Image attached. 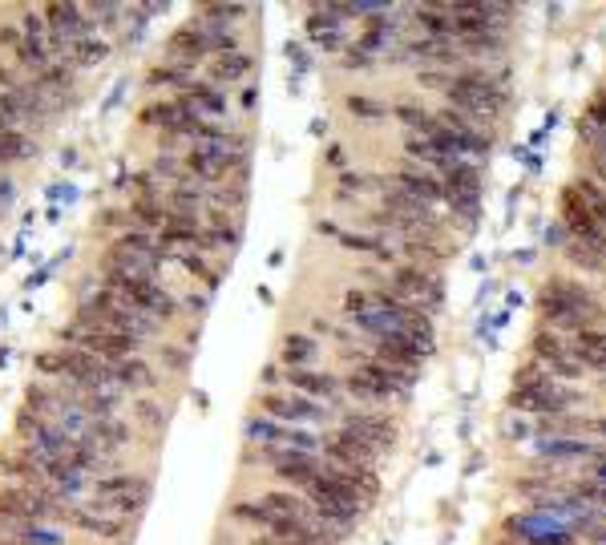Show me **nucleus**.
<instances>
[{"instance_id":"nucleus-1","label":"nucleus","mask_w":606,"mask_h":545,"mask_svg":"<svg viewBox=\"0 0 606 545\" xmlns=\"http://www.w3.org/2000/svg\"><path fill=\"white\" fill-rule=\"evenodd\" d=\"M538 315H542V327H550V332L574 336V332H582V327H602L606 323V303L590 287H582L578 279L554 275L538 291Z\"/></svg>"},{"instance_id":"nucleus-2","label":"nucleus","mask_w":606,"mask_h":545,"mask_svg":"<svg viewBox=\"0 0 606 545\" xmlns=\"http://www.w3.org/2000/svg\"><path fill=\"white\" fill-rule=\"evenodd\" d=\"M578 400H586L574 384H562V380H554L534 356L518 368V376H514V388H510V396H505V408L510 412H518V416H538V420H546V416H566V412H578Z\"/></svg>"},{"instance_id":"nucleus-3","label":"nucleus","mask_w":606,"mask_h":545,"mask_svg":"<svg viewBox=\"0 0 606 545\" xmlns=\"http://www.w3.org/2000/svg\"><path fill=\"white\" fill-rule=\"evenodd\" d=\"M445 101H449V109H457V114H465L481 126H493V122H501L505 105H510V93H505V85L489 69L465 65V69L453 73V81L445 89Z\"/></svg>"},{"instance_id":"nucleus-4","label":"nucleus","mask_w":606,"mask_h":545,"mask_svg":"<svg viewBox=\"0 0 606 545\" xmlns=\"http://www.w3.org/2000/svg\"><path fill=\"white\" fill-rule=\"evenodd\" d=\"M263 416L279 420V424H291V428H336V412L328 404H316L308 396H295L287 388H275V392H259L255 396Z\"/></svg>"},{"instance_id":"nucleus-5","label":"nucleus","mask_w":606,"mask_h":545,"mask_svg":"<svg viewBox=\"0 0 606 545\" xmlns=\"http://www.w3.org/2000/svg\"><path fill=\"white\" fill-rule=\"evenodd\" d=\"M388 291L400 295L404 303L425 307L429 315H437L441 303H445V283H441V275H437L433 267H417V263H404V259L388 271Z\"/></svg>"},{"instance_id":"nucleus-6","label":"nucleus","mask_w":606,"mask_h":545,"mask_svg":"<svg viewBox=\"0 0 606 545\" xmlns=\"http://www.w3.org/2000/svg\"><path fill=\"white\" fill-rule=\"evenodd\" d=\"M505 537H514L518 545H578L574 525L562 517H550L542 509H526L518 517L505 521Z\"/></svg>"},{"instance_id":"nucleus-7","label":"nucleus","mask_w":606,"mask_h":545,"mask_svg":"<svg viewBox=\"0 0 606 545\" xmlns=\"http://www.w3.org/2000/svg\"><path fill=\"white\" fill-rule=\"evenodd\" d=\"M255 453H259V461H267L271 477H275L283 489H295V493H308V489L316 485L320 469H324L320 457L295 453V449H283V445H275V449H255Z\"/></svg>"},{"instance_id":"nucleus-8","label":"nucleus","mask_w":606,"mask_h":545,"mask_svg":"<svg viewBox=\"0 0 606 545\" xmlns=\"http://www.w3.org/2000/svg\"><path fill=\"white\" fill-rule=\"evenodd\" d=\"M558 223H562V231H566L574 243H582V247L606 255V227L594 218V210L582 202V194H578L574 186H562V198H558Z\"/></svg>"},{"instance_id":"nucleus-9","label":"nucleus","mask_w":606,"mask_h":545,"mask_svg":"<svg viewBox=\"0 0 606 545\" xmlns=\"http://www.w3.org/2000/svg\"><path fill=\"white\" fill-rule=\"evenodd\" d=\"M530 356L554 376V380H562V384H582L586 380V372H582V364L570 356V344H566V336L562 332H550V327H538L534 332V340H530Z\"/></svg>"},{"instance_id":"nucleus-10","label":"nucleus","mask_w":606,"mask_h":545,"mask_svg":"<svg viewBox=\"0 0 606 545\" xmlns=\"http://www.w3.org/2000/svg\"><path fill=\"white\" fill-rule=\"evenodd\" d=\"M283 388L295 396H308L316 404H328L336 416L344 412V384L328 368H283Z\"/></svg>"},{"instance_id":"nucleus-11","label":"nucleus","mask_w":606,"mask_h":545,"mask_svg":"<svg viewBox=\"0 0 606 545\" xmlns=\"http://www.w3.org/2000/svg\"><path fill=\"white\" fill-rule=\"evenodd\" d=\"M336 424L348 428V432H356V436H364V441H368L372 449H380V453H392L396 441H400L396 416L376 412V408H344V412L336 416Z\"/></svg>"},{"instance_id":"nucleus-12","label":"nucleus","mask_w":606,"mask_h":545,"mask_svg":"<svg viewBox=\"0 0 606 545\" xmlns=\"http://www.w3.org/2000/svg\"><path fill=\"white\" fill-rule=\"evenodd\" d=\"M65 525L77 529V533L89 537V541H101V545H118V541L134 537V521H122V517H110V513H97V509H89V501L69 505Z\"/></svg>"},{"instance_id":"nucleus-13","label":"nucleus","mask_w":606,"mask_h":545,"mask_svg":"<svg viewBox=\"0 0 606 545\" xmlns=\"http://www.w3.org/2000/svg\"><path fill=\"white\" fill-rule=\"evenodd\" d=\"M534 457L550 465H570V461H598L606 457V445L590 441V436H538Z\"/></svg>"},{"instance_id":"nucleus-14","label":"nucleus","mask_w":606,"mask_h":545,"mask_svg":"<svg viewBox=\"0 0 606 545\" xmlns=\"http://www.w3.org/2000/svg\"><path fill=\"white\" fill-rule=\"evenodd\" d=\"M207 61H211V49H207V41H202V33H198L190 21L166 37V61H162V65H174V69L198 73Z\"/></svg>"},{"instance_id":"nucleus-15","label":"nucleus","mask_w":606,"mask_h":545,"mask_svg":"<svg viewBox=\"0 0 606 545\" xmlns=\"http://www.w3.org/2000/svg\"><path fill=\"white\" fill-rule=\"evenodd\" d=\"M392 182L396 186H404L409 194H417L421 202H429V206H445V182H441V174H433V170H425V166H417V162H409V158H400L396 166H392Z\"/></svg>"},{"instance_id":"nucleus-16","label":"nucleus","mask_w":606,"mask_h":545,"mask_svg":"<svg viewBox=\"0 0 606 545\" xmlns=\"http://www.w3.org/2000/svg\"><path fill=\"white\" fill-rule=\"evenodd\" d=\"M89 445H93L97 453H106V457H118V461H122V453L138 445V428L130 424V416L93 420V428H89Z\"/></svg>"},{"instance_id":"nucleus-17","label":"nucleus","mask_w":606,"mask_h":545,"mask_svg":"<svg viewBox=\"0 0 606 545\" xmlns=\"http://www.w3.org/2000/svg\"><path fill=\"white\" fill-rule=\"evenodd\" d=\"M110 372H114V380L122 384L126 396H154L162 388V380H166L146 356H126V360L110 364Z\"/></svg>"},{"instance_id":"nucleus-18","label":"nucleus","mask_w":606,"mask_h":545,"mask_svg":"<svg viewBox=\"0 0 606 545\" xmlns=\"http://www.w3.org/2000/svg\"><path fill=\"white\" fill-rule=\"evenodd\" d=\"M566 344H570V356L582 364L586 376L594 372V376L606 380V323L602 327H582V332L566 336Z\"/></svg>"},{"instance_id":"nucleus-19","label":"nucleus","mask_w":606,"mask_h":545,"mask_svg":"<svg viewBox=\"0 0 606 545\" xmlns=\"http://www.w3.org/2000/svg\"><path fill=\"white\" fill-rule=\"evenodd\" d=\"M344 384V400H356V408H376V412H388L396 404V392H388L384 384H376L372 376H364L360 368H348L340 376Z\"/></svg>"},{"instance_id":"nucleus-20","label":"nucleus","mask_w":606,"mask_h":545,"mask_svg":"<svg viewBox=\"0 0 606 545\" xmlns=\"http://www.w3.org/2000/svg\"><path fill=\"white\" fill-rule=\"evenodd\" d=\"M186 105L194 109L198 118H211V122H227V114H231V101H227V89H219V85H211L207 77H198L194 85H190V93H186Z\"/></svg>"},{"instance_id":"nucleus-21","label":"nucleus","mask_w":606,"mask_h":545,"mask_svg":"<svg viewBox=\"0 0 606 545\" xmlns=\"http://www.w3.org/2000/svg\"><path fill=\"white\" fill-rule=\"evenodd\" d=\"M251 69H255V57H251L247 49H243V53H223V57H211V61H207V81L219 85V89H227V85L247 81Z\"/></svg>"},{"instance_id":"nucleus-22","label":"nucleus","mask_w":606,"mask_h":545,"mask_svg":"<svg viewBox=\"0 0 606 545\" xmlns=\"http://www.w3.org/2000/svg\"><path fill=\"white\" fill-rule=\"evenodd\" d=\"M259 501H263L271 513H279V517H291V521H320L308 497H303V493H295V489H283V485H275V489L259 493Z\"/></svg>"},{"instance_id":"nucleus-23","label":"nucleus","mask_w":606,"mask_h":545,"mask_svg":"<svg viewBox=\"0 0 606 545\" xmlns=\"http://www.w3.org/2000/svg\"><path fill=\"white\" fill-rule=\"evenodd\" d=\"M303 29H308V41H312L316 49H324V53H340V49H348L340 21H336V17H328L320 5H312V13H308V21H303Z\"/></svg>"},{"instance_id":"nucleus-24","label":"nucleus","mask_w":606,"mask_h":545,"mask_svg":"<svg viewBox=\"0 0 606 545\" xmlns=\"http://www.w3.org/2000/svg\"><path fill=\"white\" fill-rule=\"evenodd\" d=\"M320 360V344L312 332H287L279 340V364L283 368H316Z\"/></svg>"},{"instance_id":"nucleus-25","label":"nucleus","mask_w":606,"mask_h":545,"mask_svg":"<svg viewBox=\"0 0 606 545\" xmlns=\"http://www.w3.org/2000/svg\"><path fill=\"white\" fill-rule=\"evenodd\" d=\"M283 432H287V424H279L263 412H251L243 420V445L247 449H275V445H283Z\"/></svg>"},{"instance_id":"nucleus-26","label":"nucleus","mask_w":606,"mask_h":545,"mask_svg":"<svg viewBox=\"0 0 606 545\" xmlns=\"http://www.w3.org/2000/svg\"><path fill=\"white\" fill-rule=\"evenodd\" d=\"M166 408H162V400L158 396H130V424L138 428V432H154V436H162L166 432Z\"/></svg>"},{"instance_id":"nucleus-27","label":"nucleus","mask_w":606,"mask_h":545,"mask_svg":"<svg viewBox=\"0 0 606 545\" xmlns=\"http://www.w3.org/2000/svg\"><path fill=\"white\" fill-rule=\"evenodd\" d=\"M114 243L122 247V251H130V255H138V259H146L150 267H158L162 271V263H166V251L158 247V239L150 235V231H138V227H126L122 235H114Z\"/></svg>"},{"instance_id":"nucleus-28","label":"nucleus","mask_w":606,"mask_h":545,"mask_svg":"<svg viewBox=\"0 0 606 545\" xmlns=\"http://www.w3.org/2000/svg\"><path fill=\"white\" fill-rule=\"evenodd\" d=\"M37 154H41V142L33 134H5V130H0V170L33 162Z\"/></svg>"},{"instance_id":"nucleus-29","label":"nucleus","mask_w":606,"mask_h":545,"mask_svg":"<svg viewBox=\"0 0 606 545\" xmlns=\"http://www.w3.org/2000/svg\"><path fill=\"white\" fill-rule=\"evenodd\" d=\"M409 17L421 25L425 37H433V41H457V37H453V17H449L441 5H413Z\"/></svg>"},{"instance_id":"nucleus-30","label":"nucleus","mask_w":606,"mask_h":545,"mask_svg":"<svg viewBox=\"0 0 606 545\" xmlns=\"http://www.w3.org/2000/svg\"><path fill=\"white\" fill-rule=\"evenodd\" d=\"M114 53V45H110V37H101V33H89V37H81L73 49H69V65L81 73V69H93V65H101Z\"/></svg>"},{"instance_id":"nucleus-31","label":"nucleus","mask_w":606,"mask_h":545,"mask_svg":"<svg viewBox=\"0 0 606 545\" xmlns=\"http://www.w3.org/2000/svg\"><path fill=\"white\" fill-rule=\"evenodd\" d=\"M231 521H239V525H251L255 533H271L275 529V521H279V513H271L259 497H247V501H235L231 505V513H227Z\"/></svg>"},{"instance_id":"nucleus-32","label":"nucleus","mask_w":606,"mask_h":545,"mask_svg":"<svg viewBox=\"0 0 606 545\" xmlns=\"http://www.w3.org/2000/svg\"><path fill=\"white\" fill-rule=\"evenodd\" d=\"M126 214H130V227L150 231V235H158V231L170 223V210H166V202H142V198H130Z\"/></svg>"},{"instance_id":"nucleus-33","label":"nucleus","mask_w":606,"mask_h":545,"mask_svg":"<svg viewBox=\"0 0 606 545\" xmlns=\"http://www.w3.org/2000/svg\"><path fill=\"white\" fill-rule=\"evenodd\" d=\"M194 81H198V73H186V69H174V65H154V69L146 73V85H150V89H170L174 97H186Z\"/></svg>"},{"instance_id":"nucleus-34","label":"nucleus","mask_w":606,"mask_h":545,"mask_svg":"<svg viewBox=\"0 0 606 545\" xmlns=\"http://www.w3.org/2000/svg\"><path fill=\"white\" fill-rule=\"evenodd\" d=\"M255 13V5H198V21H207V25H227V29H239L247 17Z\"/></svg>"},{"instance_id":"nucleus-35","label":"nucleus","mask_w":606,"mask_h":545,"mask_svg":"<svg viewBox=\"0 0 606 545\" xmlns=\"http://www.w3.org/2000/svg\"><path fill=\"white\" fill-rule=\"evenodd\" d=\"M344 109H348V118H356V122H380V118H388V114H392V105H388V101H380V97H364V93H348V97H344Z\"/></svg>"},{"instance_id":"nucleus-36","label":"nucleus","mask_w":606,"mask_h":545,"mask_svg":"<svg viewBox=\"0 0 606 545\" xmlns=\"http://www.w3.org/2000/svg\"><path fill=\"white\" fill-rule=\"evenodd\" d=\"M570 186H574V190L582 194V202H586V206L594 210V218H598V223L606 227V186H602V182H594L590 174H578V178H574Z\"/></svg>"},{"instance_id":"nucleus-37","label":"nucleus","mask_w":606,"mask_h":545,"mask_svg":"<svg viewBox=\"0 0 606 545\" xmlns=\"http://www.w3.org/2000/svg\"><path fill=\"white\" fill-rule=\"evenodd\" d=\"M37 81H41L45 89H53V93H77V69H73L69 61H53Z\"/></svg>"},{"instance_id":"nucleus-38","label":"nucleus","mask_w":606,"mask_h":545,"mask_svg":"<svg viewBox=\"0 0 606 545\" xmlns=\"http://www.w3.org/2000/svg\"><path fill=\"white\" fill-rule=\"evenodd\" d=\"M562 255H566V263L570 267H582V271H594V275H602L606 271V255H598V251H590V247H582V243H562Z\"/></svg>"},{"instance_id":"nucleus-39","label":"nucleus","mask_w":606,"mask_h":545,"mask_svg":"<svg viewBox=\"0 0 606 545\" xmlns=\"http://www.w3.org/2000/svg\"><path fill=\"white\" fill-rule=\"evenodd\" d=\"M158 364H162V376H186L190 368V352L182 344H170V340H158Z\"/></svg>"},{"instance_id":"nucleus-40","label":"nucleus","mask_w":606,"mask_h":545,"mask_svg":"<svg viewBox=\"0 0 606 545\" xmlns=\"http://www.w3.org/2000/svg\"><path fill=\"white\" fill-rule=\"evenodd\" d=\"M17 25H21V33H25L29 41H37V45H45V41H49V29H45V17H41V9H21ZM45 49H49V45H45Z\"/></svg>"},{"instance_id":"nucleus-41","label":"nucleus","mask_w":606,"mask_h":545,"mask_svg":"<svg viewBox=\"0 0 606 545\" xmlns=\"http://www.w3.org/2000/svg\"><path fill=\"white\" fill-rule=\"evenodd\" d=\"M586 126H594L606 138V85L586 101Z\"/></svg>"},{"instance_id":"nucleus-42","label":"nucleus","mask_w":606,"mask_h":545,"mask_svg":"<svg viewBox=\"0 0 606 545\" xmlns=\"http://www.w3.org/2000/svg\"><path fill=\"white\" fill-rule=\"evenodd\" d=\"M178 307H182V315H190V319H202L211 311V295L207 291H186L182 299H178Z\"/></svg>"},{"instance_id":"nucleus-43","label":"nucleus","mask_w":606,"mask_h":545,"mask_svg":"<svg viewBox=\"0 0 606 545\" xmlns=\"http://www.w3.org/2000/svg\"><path fill=\"white\" fill-rule=\"evenodd\" d=\"M364 311H372V295H368V291H360V287L344 291V315H348V319H356V315H364Z\"/></svg>"},{"instance_id":"nucleus-44","label":"nucleus","mask_w":606,"mask_h":545,"mask_svg":"<svg viewBox=\"0 0 606 545\" xmlns=\"http://www.w3.org/2000/svg\"><path fill=\"white\" fill-rule=\"evenodd\" d=\"M97 227H101V231H118V235H122V231L130 227V214H126V206H110L106 214L97 218Z\"/></svg>"},{"instance_id":"nucleus-45","label":"nucleus","mask_w":606,"mask_h":545,"mask_svg":"<svg viewBox=\"0 0 606 545\" xmlns=\"http://www.w3.org/2000/svg\"><path fill=\"white\" fill-rule=\"evenodd\" d=\"M449 81H453L449 69H421V73H417V85H421V89H441V93H445Z\"/></svg>"},{"instance_id":"nucleus-46","label":"nucleus","mask_w":606,"mask_h":545,"mask_svg":"<svg viewBox=\"0 0 606 545\" xmlns=\"http://www.w3.org/2000/svg\"><path fill=\"white\" fill-rule=\"evenodd\" d=\"M368 186H380V182L368 178V174H360V170H340V194H344V190H356V194H360V190H368Z\"/></svg>"},{"instance_id":"nucleus-47","label":"nucleus","mask_w":606,"mask_h":545,"mask_svg":"<svg viewBox=\"0 0 606 545\" xmlns=\"http://www.w3.org/2000/svg\"><path fill=\"white\" fill-rule=\"evenodd\" d=\"M25 81H29V77H25L21 69H13V65L0 61V93H17Z\"/></svg>"},{"instance_id":"nucleus-48","label":"nucleus","mask_w":606,"mask_h":545,"mask_svg":"<svg viewBox=\"0 0 606 545\" xmlns=\"http://www.w3.org/2000/svg\"><path fill=\"white\" fill-rule=\"evenodd\" d=\"M21 41H25V33H21V25H17V21H0V49L13 53Z\"/></svg>"},{"instance_id":"nucleus-49","label":"nucleus","mask_w":606,"mask_h":545,"mask_svg":"<svg viewBox=\"0 0 606 545\" xmlns=\"http://www.w3.org/2000/svg\"><path fill=\"white\" fill-rule=\"evenodd\" d=\"M534 424L530 420H505V441H530Z\"/></svg>"},{"instance_id":"nucleus-50","label":"nucleus","mask_w":606,"mask_h":545,"mask_svg":"<svg viewBox=\"0 0 606 545\" xmlns=\"http://www.w3.org/2000/svg\"><path fill=\"white\" fill-rule=\"evenodd\" d=\"M275 388H283V364L279 360H271L263 368V392H275Z\"/></svg>"},{"instance_id":"nucleus-51","label":"nucleus","mask_w":606,"mask_h":545,"mask_svg":"<svg viewBox=\"0 0 606 545\" xmlns=\"http://www.w3.org/2000/svg\"><path fill=\"white\" fill-rule=\"evenodd\" d=\"M586 436H590V441H598V445H606V412L586 416Z\"/></svg>"},{"instance_id":"nucleus-52","label":"nucleus","mask_w":606,"mask_h":545,"mask_svg":"<svg viewBox=\"0 0 606 545\" xmlns=\"http://www.w3.org/2000/svg\"><path fill=\"white\" fill-rule=\"evenodd\" d=\"M344 65H348V69H372V65H376V57L360 53L356 45H348V53H344Z\"/></svg>"},{"instance_id":"nucleus-53","label":"nucleus","mask_w":606,"mask_h":545,"mask_svg":"<svg viewBox=\"0 0 606 545\" xmlns=\"http://www.w3.org/2000/svg\"><path fill=\"white\" fill-rule=\"evenodd\" d=\"M49 198H53V202H77L81 194H77L73 182H53V186H49Z\"/></svg>"},{"instance_id":"nucleus-54","label":"nucleus","mask_w":606,"mask_h":545,"mask_svg":"<svg viewBox=\"0 0 606 545\" xmlns=\"http://www.w3.org/2000/svg\"><path fill=\"white\" fill-rule=\"evenodd\" d=\"M255 101H259V89H255V85H247V89H243V101H239V105L247 109V114H255Z\"/></svg>"},{"instance_id":"nucleus-55","label":"nucleus","mask_w":606,"mask_h":545,"mask_svg":"<svg viewBox=\"0 0 606 545\" xmlns=\"http://www.w3.org/2000/svg\"><path fill=\"white\" fill-rule=\"evenodd\" d=\"M9 364V348H0V368H5Z\"/></svg>"},{"instance_id":"nucleus-56","label":"nucleus","mask_w":606,"mask_h":545,"mask_svg":"<svg viewBox=\"0 0 606 545\" xmlns=\"http://www.w3.org/2000/svg\"><path fill=\"white\" fill-rule=\"evenodd\" d=\"M602 388H606V380H602Z\"/></svg>"}]
</instances>
